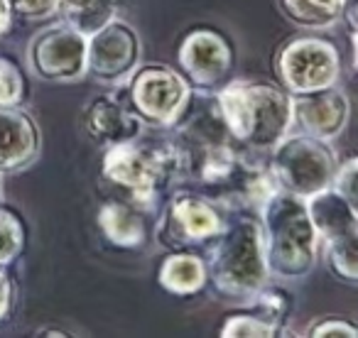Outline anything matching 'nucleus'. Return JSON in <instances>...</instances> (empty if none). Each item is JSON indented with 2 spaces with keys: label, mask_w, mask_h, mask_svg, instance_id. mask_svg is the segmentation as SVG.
<instances>
[{
  "label": "nucleus",
  "mask_w": 358,
  "mask_h": 338,
  "mask_svg": "<svg viewBox=\"0 0 358 338\" xmlns=\"http://www.w3.org/2000/svg\"><path fill=\"white\" fill-rule=\"evenodd\" d=\"M224 214L216 201L204 194H177L164 216L159 235H164L174 250L182 245L209 243L224 228Z\"/></svg>",
  "instance_id": "nucleus-12"
},
{
  "label": "nucleus",
  "mask_w": 358,
  "mask_h": 338,
  "mask_svg": "<svg viewBox=\"0 0 358 338\" xmlns=\"http://www.w3.org/2000/svg\"><path fill=\"white\" fill-rule=\"evenodd\" d=\"M307 336L309 338H356L358 336V328L356 323L346 321V318H322V321L312 323L307 328Z\"/></svg>",
  "instance_id": "nucleus-24"
},
{
  "label": "nucleus",
  "mask_w": 358,
  "mask_h": 338,
  "mask_svg": "<svg viewBox=\"0 0 358 338\" xmlns=\"http://www.w3.org/2000/svg\"><path fill=\"white\" fill-rule=\"evenodd\" d=\"M206 277L214 289L231 299H248L268 284V263L263 250L260 221L250 214H236L211 238L206 255Z\"/></svg>",
  "instance_id": "nucleus-4"
},
{
  "label": "nucleus",
  "mask_w": 358,
  "mask_h": 338,
  "mask_svg": "<svg viewBox=\"0 0 358 338\" xmlns=\"http://www.w3.org/2000/svg\"><path fill=\"white\" fill-rule=\"evenodd\" d=\"M234 47L216 30H194L179 45L182 74L196 91H219L234 74Z\"/></svg>",
  "instance_id": "nucleus-11"
},
{
  "label": "nucleus",
  "mask_w": 358,
  "mask_h": 338,
  "mask_svg": "<svg viewBox=\"0 0 358 338\" xmlns=\"http://www.w3.org/2000/svg\"><path fill=\"white\" fill-rule=\"evenodd\" d=\"M130 199H108L99 209V228L118 248H140L148 240V216Z\"/></svg>",
  "instance_id": "nucleus-16"
},
{
  "label": "nucleus",
  "mask_w": 358,
  "mask_h": 338,
  "mask_svg": "<svg viewBox=\"0 0 358 338\" xmlns=\"http://www.w3.org/2000/svg\"><path fill=\"white\" fill-rule=\"evenodd\" d=\"M25 250V223L8 206H0V265H10Z\"/></svg>",
  "instance_id": "nucleus-20"
},
{
  "label": "nucleus",
  "mask_w": 358,
  "mask_h": 338,
  "mask_svg": "<svg viewBox=\"0 0 358 338\" xmlns=\"http://www.w3.org/2000/svg\"><path fill=\"white\" fill-rule=\"evenodd\" d=\"M13 17L22 20H45L52 17L57 10V0H8Z\"/></svg>",
  "instance_id": "nucleus-25"
},
{
  "label": "nucleus",
  "mask_w": 358,
  "mask_h": 338,
  "mask_svg": "<svg viewBox=\"0 0 358 338\" xmlns=\"http://www.w3.org/2000/svg\"><path fill=\"white\" fill-rule=\"evenodd\" d=\"M125 81L128 108L143 120L145 128H169L192 96L189 81L164 64H138Z\"/></svg>",
  "instance_id": "nucleus-7"
},
{
  "label": "nucleus",
  "mask_w": 358,
  "mask_h": 338,
  "mask_svg": "<svg viewBox=\"0 0 358 338\" xmlns=\"http://www.w3.org/2000/svg\"><path fill=\"white\" fill-rule=\"evenodd\" d=\"M13 302H15V287H13V279L8 274L6 265H0V321L10 316Z\"/></svg>",
  "instance_id": "nucleus-26"
},
{
  "label": "nucleus",
  "mask_w": 358,
  "mask_h": 338,
  "mask_svg": "<svg viewBox=\"0 0 358 338\" xmlns=\"http://www.w3.org/2000/svg\"><path fill=\"white\" fill-rule=\"evenodd\" d=\"M55 15L74 25L84 35H91L115 15V3L113 0H57Z\"/></svg>",
  "instance_id": "nucleus-19"
},
{
  "label": "nucleus",
  "mask_w": 358,
  "mask_h": 338,
  "mask_svg": "<svg viewBox=\"0 0 358 338\" xmlns=\"http://www.w3.org/2000/svg\"><path fill=\"white\" fill-rule=\"evenodd\" d=\"M101 175L108 184L120 189L125 199L150 209L159 194L182 179V162L169 135L138 138L110 145L106 149Z\"/></svg>",
  "instance_id": "nucleus-3"
},
{
  "label": "nucleus",
  "mask_w": 358,
  "mask_h": 338,
  "mask_svg": "<svg viewBox=\"0 0 358 338\" xmlns=\"http://www.w3.org/2000/svg\"><path fill=\"white\" fill-rule=\"evenodd\" d=\"M343 3L346 0H278L282 15L307 30H324L338 22Z\"/></svg>",
  "instance_id": "nucleus-18"
},
{
  "label": "nucleus",
  "mask_w": 358,
  "mask_h": 338,
  "mask_svg": "<svg viewBox=\"0 0 358 338\" xmlns=\"http://www.w3.org/2000/svg\"><path fill=\"white\" fill-rule=\"evenodd\" d=\"M289 96H292V125H297L299 133L329 142L341 135L348 125L351 103H348V96L336 86Z\"/></svg>",
  "instance_id": "nucleus-13"
},
{
  "label": "nucleus",
  "mask_w": 358,
  "mask_h": 338,
  "mask_svg": "<svg viewBox=\"0 0 358 338\" xmlns=\"http://www.w3.org/2000/svg\"><path fill=\"white\" fill-rule=\"evenodd\" d=\"M84 130L91 140L110 147V145L138 138L145 130V123L128 108V103L113 98V96H101L86 105Z\"/></svg>",
  "instance_id": "nucleus-15"
},
{
  "label": "nucleus",
  "mask_w": 358,
  "mask_h": 338,
  "mask_svg": "<svg viewBox=\"0 0 358 338\" xmlns=\"http://www.w3.org/2000/svg\"><path fill=\"white\" fill-rule=\"evenodd\" d=\"M278 76L287 94L336 86L341 76V54L336 45L322 37H294L278 52Z\"/></svg>",
  "instance_id": "nucleus-8"
},
{
  "label": "nucleus",
  "mask_w": 358,
  "mask_h": 338,
  "mask_svg": "<svg viewBox=\"0 0 358 338\" xmlns=\"http://www.w3.org/2000/svg\"><path fill=\"white\" fill-rule=\"evenodd\" d=\"M216 94L226 128L243 147L268 154L292 128V96L265 81H229Z\"/></svg>",
  "instance_id": "nucleus-2"
},
{
  "label": "nucleus",
  "mask_w": 358,
  "mask_h": 338,
  "mask_svg": "<svg viewBox=\"0 0 358 338\" xmlns=\"http://www.w3.org/2000/svg\"><path fill=\"white\" fill-rule=\"evenodd\" d=\"M221 336L224 338H273L280 336V328L268 323L265 318H260L258 314L243 309L241 314H234L224 321L221 326Z\"/></svg>",
  "instance_id": "nucleus-21"
},
{
  "label": "nucleus",
  "mask_w": 358,
  "mask_h": 338,
  "mask_svg": "<svg viewBox=\"0 0 358 338\" xmlns=\"http://www.w3.org/2000/svg\"><path fill=\"white\" fill-rule=\"evenodd\" d=\"M157 282L167 292L179 294V297H192L201 292L204 284L209 282L204 258L192 250H172L159 265Z\"/></svg>",
  "instance_id": "nucleus-17"
},
{
  "label": "nucleus",
  "mask_w": 358,
  "mask_h": 338,
  "mask_svg": "<svg viewBox=\"0 0 358 338\" xmlns=\"http://www.w3.org/2000/svg\"><path fill=\"white\" fill-rule=\"evenodd\" d=\"M0 196H3V175H0Z\"/></svg>",
  "instance_id": "nucleus-29"
},
{
  "label": "nucleus",
  "mask_w": 358,
  "mask_h": 338,
  "mask_svg": "<svg viewBox=\"0 0 358 338\" xmlns=\"http://www.w3.org/2000/svg\"><path fill=\"white\" fill-rule=\"evenodd\" d=\"M13 27V10L8 6V0H0V40L10 32Z\"/></svg>",
  "instance_id": "nucleus-28"
},
{
  "label": "nucleus",
  "mask_w": 358,
  "mask_h": 338,
  "mask_svg": "<svg viewBox=\"0 0 358 338\" xmlns=\"http://www.w3.org/2000/svg\"><path fill=\"white\" fill-rule=\"evenodd\" d=\"M258 211L268 272L280 279H304L319 258V235L307 199L278 189Z\"/></svg>",
  "instance_id": "nucleus-1"
},
{
  "label": "nucleus",
  "mask_w": 358,
  "mask_h": 338,
  "mask_svg": "<svg viewBox=\"0 0 358 338\" xmlns=\"http://www.w3.org/2000/svg\"><path fill=\"white\" fill-rule=\"evenodd\" d=\"M113 3H115V6H118V3H120V0H113Z\"/></svg>",
  "instance_id": "nucleus-30"
},
{
  "label": "nucleus",
  "mask_w": 358,
  "mask_h": 338,
  "mask_svg": "<svg viewBox=\"0 0 358 338\" xmlns=\"http://www.w3.org/2000/svg\"><path fill=\"white\" fill-rule=\"evenodd\" d=\"M312 223L324 258L334 277L346 284L358 282V206L346 201L336 189H322L307 199Z\"/></svg>",
  "instance_id": "nucleus-6"
},
{
  "label": "nucleus",
  "mask_w": 358,
  "mask_h": 338,
  "mask_svg": "<svg viewBox=\"0 0 358 338\" xmlns=\"http://www.w3.org/2000/svg\"><path fill=\"white\" fill-rule=\"evenodd\" d=\"M86 40L81 30L59 20L40 30L30 42L27 59L42 81H76L86 74Z\"/></svg>",
  "instance_id": "nucleus-9"
},
{
  "label": "nucleus",
  "mask_w": 358,
  "mask_h": 338,
  "mask_svg": "<svg viewBox=\"0 0 358 338\" xmlns=\"http://www.w3.org/2000/svg\"><path fill=\"white\" fill-rule=\"evenodd\" d=\"M356 177H358V159L356 157H346L343 162L336 164V172H334V182L331 189H336L338 194L346 201L356 204Z\"/></svg>",
  "instance_id": "nucleus-23"
},
{
  "label": "nucleus",
  "mask_w": 358,
  "mask_h": 338,
  "mask_svg": "<svg viewBox=\"0 0 358 338\" xmlns=\"http://www.w3.org/2000/svg\"><path fill=\"white\" fill-rule=\"evenodd\" d=\"M336 154L327 140L312 135H285L268 152V167L278 186L289 194L309 199L322 189H329L336 172Z\"/></svg>",
  "instance_id": "nucleus-5"
},
{
  "label": "nucleus",
  "mask_w": 358,
  "mask_h": 338,
  "mask_svg": "<svg viewBox=\"0 0 358 338\" xmlns=\"http://www.w3.org/2000/svg\"><path fill=\"white\" fill-rule=\"evenodd\" d=\"M42 149V133L30 113L20 105H0V175H17Z\"/></svg>",
  "instance_id": "nucleus-14"
},
{
  "label": "nucleus",
  "mask_w": 358,
  "mask_h": 338,
  "mask_svg": "<svg viewBox=\"0 0 358 338\" xmlns=\"http://www.w3.org/2000/svg\"><path fill=\"white\" fill-rule=\"evenodd\" d=\"M338 20L346 22V30L351 37H356V30H358V22H356V0H346L343 3V10L338 15Z\"/></svg>",
  "instance_id": "nucleus-27"
},
{
  "label": "nucleus",
  "mask_w": 358,
  "mask_h": 338,
  "mask_svg": "<svg viewBox=\"0 0 358 338\" xmlns=\"http://www.w3.org/2000/svg\"><path fill=\"white\" fill-rule=\"evenodd\" d=\"M27 94V81L15 61L0 57V105H20Z\"/></svg>",
  "instance_id": "nucleus-22"
},
{
  "label": "nucleus",
  "mask_w": 358,
  "mask_h": 338,
  "mask_svg": "<svg viewBox=\"0 0 358 338\" xmlns=\"http://www.w3.org/2000/svg\"><path fill=\"white\" fill-rule=\"evenodd\" d=\"M143 45L133 25L110 17L86 40V74L103 84L125 81L140 64Z\"/></svg>",
  "instance_id": "nucleus-10"
}]
</instances>
